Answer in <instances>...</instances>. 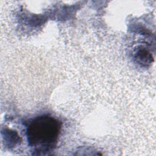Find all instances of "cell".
I'll list each match as a JSON object with an SVG mask.
<instances>
[{
  "label": "cell",
  "mask_w": 156,
  "mask_h": 156,
  "mask_svg": "<svg viewBox=\"0 0 156 156\" xmlns=\"http://www.w3.org/2000/svg\"><path fill=\"white\" fill-rule=\"evenodd\" d=\"M61 126L59 120L48 114L40 115L30 121L26 129V136L34 154L45 155L54 149Z\"/></svg>",
  "instance_id": "cell-1"
}]
</instances>
